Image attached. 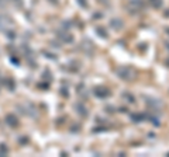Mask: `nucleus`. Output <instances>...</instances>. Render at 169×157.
<instances>
[{"instance_id": "nucleus-1", "label": "nucleus", "mask_w": 169, "mask_h": 157, "mask_svg": "<svg viewBox=\"0 0 169 157\" xmlns=\"http://www.w3.org/2000/svg\"><path fill=\"white\" fill-rule=\"evenodd\" d=\"M117 76H119L120 79H123V80H131L132 76H134V70H132L131 68L123 66V68H120L119 70H117Z\"/></svg>"}, {"instance_id": "nucleus-2", "label": "nucleus", "mask_w": 169, "mask_h": 157, "mask_svg": "<svg viewBox=\"0 0 169 157\" xmlns=\"http://www.w3.org/2000/svg\"><path fill=\"white\" fill-rule=\"evenodd\" d=\"M93 94H95L97 98H100V100H104V98H107V97L112 96V93H110V90L107 89V87H96L95 90H93Z\"/></svg>"}, {"instance_id": "nucleus-3", "label": "nucleus", "mask_w": 169, "mask_h": 157, "mask_svg": "<svg viewBox=\"0 0 169 157\" xmlns=\"http://www.w3.org/2000/svg\"><path fill=\"white\" fill-rule=\"evenodd\" d=\"M6 124H7L10 128H16V126H18V119H17L16 115L8 114L7 117H6Z\"/></svg>"}, {"instance_id": "nucleus-4", "label": "nucleus", "mask_w": 169, "mask_h": 157, "mask_svg": "<svg viewBox=\"0 0 169 157\" xmlns=\"http://www.w3.org/2000/svg\"><path fill=\"white\" fill-rule=\"evenodd\" d=\"M58 35H59V38H61L63 42H66V44H69V42H72V41H73V36L70 35L69 32H66V31H62V34L59 32Z\"/></svg>"}, {"instance_id": "nucleus-5", "label": "nucleus", "mask_w": 169, "mask_h": 157, "mask_svg": "<svg viewBox=\"0 0 169 157\" xmlns=\"http://www.w3.org/2000/svg\"><path fill=\"white\" fill-rule=\"evenodd\" d=\"M130 118L132 119V122H135V124H138V122H142L145 119V115H141V114H138V112H134V114H131L130 115Z\"/></svg>"}, {"instance_id": "nucleus-6", "label": "nucleus", "mask_w": 169, "mask_h": 157, "mask_svg": "<svg viewBox=\"0 0 169 157\" xmlns=\"http://www.w3.org/2000/svg\"><path fill=\"white\" fill-rule=\"evenodd\" d=\"M110 25H112L114 30H121L123 28V23H121V20H117V18H114V20L110 21Z\"/></svg>"}, {"instance_id": "nucleus-7", "label": "nucleus", "mask_w": 169, "mask_h": 157, "mask_svg": "<svg viewBox=\"0 0 169 157\" xmlns=\"http://www.w3.org/2000/svg\"><path fill=\"white\" fill-rule=\"evenodd\" d=\"M76 109H78V114L82 115V117H87V109L86 107H83L82 104H76Z\"/></svg>"}, {"instance_id": "nucleus-8", "label": "nucleus", "mask_w": 169, "mask_h": 157, "mask_svg": "<svg viewBox=\"0 0 169 157\" xmlns=\"http://www.w3.org/2000/svg\"><path fill=\"white\" fill-rule=\"evenodd\" d=\"M123 98L127 101V102H130V104H134V102H135V98H134V96H132V94H130V93H124L123 94Z\"/></svg>"}, {"instance_id": "nucleus-9", "label": "nucleus", "mask_w": 169, "mask_h": 157, "mask_svg": "<svg viewBox=\"0 0 169 157\" xmlns=\"http://www.w3.org/2000/svg\"><path fill=\"white\" fill-rule=\"evenodd\" d=\"M96 32H97V35L102 36V38H109V34H104L106 30H104L103 27H97V28H96Z\"/></svg>"}, {"instance_id": "nucleus-10", "label": "nucleus", "mask_w": 169, "mask_h": 157, "mask_svg": "<svg viewBox=\"0 0 169 157\" xmlns=\"http://www.w3.org/2000/svg\"><path fill=\"white\" fill-rule=\"evenodd\" d=\"M149 3L154 8H161L162 7V0H149Z\"/></svg>"}, {"instance_id": "nucleus-11", "label": "nucleus", "mask_w": 169, "mask_h": 157, "mask_svg": "<svg viewBox=\"0 0 169 157\" xmlns=\"http://www.w3.org/2000/svg\"><path fill=\"white\" fill-rule=\"evenodd\" d=\"M7 153H8V149L6 146V143H0V156H6Z\"/></svg>"}, {"instance_id": "nucleus-12", "label": "nucleus", "mask_w": 169, "mask_h": 157, "mask_svg": "<svg viewBox=\"0 0 169 157\" xmlns=\"http://www.w3.org/2000/svg\"><path fill=\"white\" fill-rule=\"evenodd\" d=\"M76 3H78L80 7H83V8H87V7H89V3H87V0H76Z\"/></svg>"}, {"instance_id": "nucleus-13", "label": "nucleus", "mask_w": 169, "mask_h": 157, "mask_svg": "<svg viewBox=\"0 0 169 157\" xmlns=\"http://www.w3.org/2000/svg\"><path fill=\"white\" fill-rule=\"evenodd\" d=\"M48 2H51V3H52V4H58V3H59L58 0H48Z\"/></svg>"}, {"instance_id": "nucleus-14", "label": "nucleus", "mask_w": 169, "mask_h": 157, "mask_svg": "<svg viewBox=\"0 0 169 157\" xmlns=\"http://www.w3.org/2000/svg\"><path fill=\"white\" fill-rule=\"evenodd\" d=\"M166 66H169V58L166 59Z\"/></svg>"}, {"instance_id": "nucleus-15", "label": "nucleus", "mask_w": 169, "mask_h": 157, "mask_svg": "<svg viewBox=\"0 0 169 157\" xmlns=\"http://www.w3.org/2000/svg\"><path fill=\"white\" fill-rule=\"evenodd\" d=\"M166 31H168V35H169V28H166Z\"/></svg>"}]
</instances>
